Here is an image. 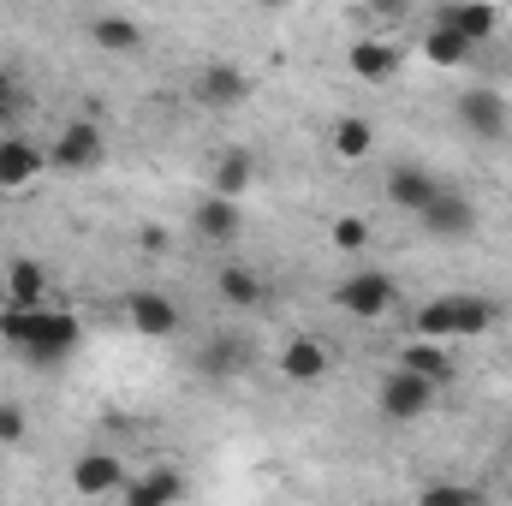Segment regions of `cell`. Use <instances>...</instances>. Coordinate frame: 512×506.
I'll return each mask as SVG.
<instances>
[{
    "instance_id": "1",
    "label": "cell",
    "mask_w": 512,
    "mask_h": 506,
    "mask_svg": "<svg viewBox=\"0 0 512 506\" xmlns=\"http://www.w3.org/2000/svg\"><path fill=\"white\" fill-rule=\"evenodd\" d=\"M495 316H501V310H495L489 298H477V292H447V298L417 304L411 340H435V346H447V340H477V334L495 328Z\"/></svg>"
},
{
    "instance_id": "2",
    "label": "cell",
    "mask_w": 512,
    "mask_h": 506,
    "mask_svg": "<svg viewBox=\"0 0 512 506\" xmlns=\"http://www.w3.org/2000/svg\"><path fill=\"white\" fill-rule=\"evenodd\" d=\"M334 310L352 316V322H382L387 310H393V274H382V268H352L334 286Z\"/></svg>"
},
{
    "instance_id": "3",
    "label": "cell",
    "mask_w": 512,
    "mask_h": 506,
    "mask_svg": "<svg viewBox=\"0 0 512 506\" xmlns=\"http://www.w3.org/2000/svg\"><path fill=\"white\" fill-rule=\"evenodd\" d=\"M78 340H84L78 310H48V304H42V316H36V340H30L18 358H24V364H42V370H54V364H66V358L78 352Z\"/></svg>"
},
{
    "instance_id": "4",
    "label": "cell",
    "mask_w": 512,
    "mask_h": 506,
    "mask_svg": "<svg viewBox=\"0 0 512 506\" xmlns=\"http://www.w3.org/2000/svg\"><path fill=\"white\" fill-rule=\"evenodd\" d=\"M191 96H197V108H209V114H233V108L251 102V72L233 66V60H209V66L191 78Z\"/></svg>"
},
{
    "instance_id": "5",
    "label": "cell",
    "mask_w": 512,
    "mask_h": 506,
    "mask_svg": "<svg viewBox=\"0 0 512 506\" xmlns=\"http://www.w3.org/2000/svg\"><path fill=\"white\" fill-rule=\"evenodd\" d=\"M417 221H423V233H429V239H441V245H465V239L477 233V203H471L459 185H441V191H435V203H429Z\"/></svg>"
},
{
    "instance_id": "6",
    "label": "cell",
    "mask_w": 512,
    "mask_h": 506,
    "mask_svg": "<svg viewBox=\"0 0 512 506\" xmlns=\"http://www.w3.org/2000/svg\"><path fill=\"white\" fill-rule=\"evenodd\" d=\"M102 161H108V131L96 120H66V131L48 149V167H60V173H90Z\"/></svg>"
},
{
    "instance_id": "7",
    "label": "cell",
    "mask_w": 512,
    "mask_h": 506,
    "mask_svg": "<svg viewBox=\"0 0 512 506\" xmlns=\"http://www.w3.org/2000/svg\"><path fill=\"white\" fill-rule=\"evenodd\" d=\"M126 322H131V334H143V340H173L185 328V310L161 286H137V292H126Z\"/></svg>"
},
{
    "instance_id": "8",
    "label": "cell",
    "mask_w": 512,
    "mask_h": 506,
    "mask_svg": "<svg viewBox=\"0 0 512 506\" xmlns=\"http://www.w3.org/2000/svg\"><path fill=\"white\" fill-rule=\"evenodd\" d=\"M131 471L120 453H108V447H96V453H84L78 465H72V495H84V501H108V495H126Z\"/></svg>"
},
{
    "instance_id": "9",
    "label": "cell",
    "mask_w": 512,
    "mask_h": 506,
    "mask_svg": "<svg viewBox=\"0 0 512 506\" xmlns=\"http://www.w3.org/2000/svg\"><path fill=\"white\" fill-rule=\"evenodd\" d=\"M256 364V346L245 334H233V328H221V334H209L203 340V352H197V370L215 381V387H227V381H239L245 370Z\"/></svg>"
},
{
    "instance_id": "10",
    "label": "cell",
    "mask_w": 512,
    "mask_h": 506,
    "mask_svg": "<svg viewBox=\"0 0 512 506\" xmlns=\"http://www.w3.org/2000/svg\"><path fill=\"white\" fill-rule=\"evenodd\" d=\"M459 126L471 131V137H483V143H501L507 126H512L507 96H501V90H489V84H471V90L459 96Z\"/></svg>"
},
{
    "instance_id": "11",
    "label": "cell",
    "mask_w": 512,
    "mask_h": 506,
    "mask_svg": "<svg viewBox=\"0 0 512 506\" xmlns=\"http://www.w3.org/2000/svg\"><path fill=\"white\" fill-rule=\"evenodd\" d=\"M376 405H382L387 423H417L429 405H435V387L417 376H405V370H387L382 387H376Z\"/></svg>"
},
{
    "instance_id": "12",
    "label": "cell",
    "mask_w": 512,
    "mask_h": 506,
    "mask_svg": "<svg viewBox=\"0 0 512 506\" xmlns=\"http://www.w3.org/2000/svg\"><path fill=\"white\" fill-rule=\"evenodd\" d=\"M393 370H405V376L429 381L435 393H441L447 381L459 376V364H453V352H447V346H435V340H405V346H399V358H393Z\"/></svg>"
},
{
    "instance_id": "13",
    "label": "cell",
    "mask_w": 512,
    "mask_h": 506,
    "mask_svg": "<svg viewBox=\"0 0 512 506\" xmlns=\"http://www.w3.org/2000/svg\"><path fill=\"white\" fill-rule=\"evenodd\" d=\"M346 66H352V78H364V84H387V78H399L405 48L387 42V36H364V42L346 48Z\"/></svg>"
},
{
    "instance_id": "14",
    "label": "cell",
    "mask_w": 512,
    "mask_h": 506,
    "mask_svg": "<svg viewBox=\"0 0 512 506\" xmlns=\"http://www.w3.org/2000/svg\"><path fill=\"white\" fill-rule=\"evenodd\" d=\"M435 191H441V179H435L429 167H417V161H399V167L387 173V203L405 209V215H423V209L435 203Z\"/></svg>"
},
{
    "instance_id": "15",
    "label": "cell",
    "mask_w": 512,
    "mask_h": 506,
    "mask_svg": "<svg viewBox=\"0 0 512 506\" xmlns=\"http://www.w3.org/2000/svg\"><path fill=\"white\" fill-rule=\"evenodd\" d=\"M191 233H197L203 245H233V239L245 233V209L227 203V197H197V209H191Z\"/></svg>"
},
{
    "instance_id": "16",
    "label": "cell",
    "mask_w": 512,
    "mask_h": 506,
    "mask_svg": "<svg viewBox=\"0 0 512 506\" xmlns=\"http://www.w3.org/2000/svg\"><path fill=\"white\" fill-rule=\"evenodd\" d=\"M42 167H48L42 143H30L24 131H6V137H0V191H24Z\"/></svg>"
},
{
    "instance_id": "17",
    "label": "cell",
    "mask_w": 512,
    "mask_h": 506,
    "mask_svg": "<svg viewBox=\"0 0 512 506\" xmlns=\"http://www.w3.org/2000/svg\"><path fill=\"white\" fill-rule=\"evenodd\" d=\"M280 381H298V387H316L328 381V346L316 334H292L280 346Z\"/></svg>"
},
{
    "instance_id": "18",
    "label": "cell",
    "mask_w": 512,
    "mask_h": 506,
    "mask_svg": "<svg viewBox=\"0 0 512 506\" xmlns=\"http://www.w3.org/2000/svg\"><path fill=\"white\" fill-rule=\"evenodd\" d=\"M0 292H6V310H42V298H48V268H42L36 256H12Z\"/></svg>"
},
{
    "instance_id": "19",
    "label": "cell",
    "mask_w": 512,
    "mask_h": 506,
    "mask_svg": "<svg viewBox=\"0 0 512 506\" xmlns=\"http://www.w3.org/2000/svg\"><path fill=\"white\" fill-rule=\"evenodd\" d=\"M179 495H185V471L179 465H149V471H137L126 483L120 501L126 506H179Z\"/></svg>"
},
{
    "instance_id": "20",
    "label": "cell",
    "mask_w": 512,
    "mask_h": 506,
    "mask_svg": "<svg viewBox=\"0 0 512 506\" xmlns=\"http://www.w3.org/2000/svg\"><path fill=\"white\" fill-rule=\"evenodd\" d=\"M251 185H256V155H251V149H221V155H215V167H209V197L239 203Z\"/></svg>"
},
{
    "instance_id": "21",
    "label": "cell",
    "mask_w": 512,
    "mask_h": 506,
    "mask_svg": "<svg viewBox=\"0 0 512 506\" xmlns=\"http://www.w3.org/2000/svg\"><path fill=\"white\" fill-rule=\"evenodd\" d=\"M435 24H447L471 54L483 48V42H495V30H501V12L495 6H441L435 12Z\"/></svg>"
},
{
    "instance_id": "22",
    "label": "cell",
    "mask_w": 512,
    "mask_h": 506,
    "mask_svg": "<svg viewBox=\"0 0 512 506\" xmlns=\"http://www.w3.org/2000/svg\"><path fill=\"white\" fill-rule=\"evenodd\" d=\"M84 30H90V42L108 48V54H137V48H143V24L126 18V12H90Z\"/></svg>"
},
{
    "instance_id": "23",
    "label": "cell",
    "mask_w": 512,
    "mask_h": 506,
    "mask_svg": "<svg viewBox=\"0 0 512 506\" xmlns=\"http://www.w3.org/2000/svg\"><path fill=\"white\" fill-rule=\"evenodd\" d=\"M215 298H221L227 310H262L268 286H262V274H256V268H239V262H227V268L215 274Z\"/></svg>"
},
{
    "instance_id": "24",
    "label": "cell",
    "mask_w": 512,
    "mask_h": 506,
    "mask_svg": "<svg viewBox=\"0 0 512 506\" xmlns=\"http://www.w3.org/2000/svg\"><path fill=\"white\" fill-rule=\"evenodd\" d=\"M328 149L340 161H364V155H376V126L358 120V114H346V120H334V131H328Z\"/></svg>"
},
{
    "instance_id": "25",
    "label": "cell",
    "mask_w": 512,
    "mask_h": 506,
    "mask_svg": "<svg viewBox=\"0 0 512 506\" xmlns=\"http://www.w3.org/2000/svg\"><path fill=\"white\" fill-rule=\"evenodd\" d=\"M423 60H429V66H465L471 48H465L447 24H429V36H423Z\"/></svg>"
},
{
    "instance_id": "26",
    "label": "cell",
    "mask_w": 512,
    "mask_h": 506,
    "mask_svg": "<svg viewBox=\"0 0 512 506\" xmlns=\"http://www.w3.org/2000/svg\"><path fill=\"white\" fill-rule=\"evenodd\" d=\"M24 114H30V90H24V84L0 66V126L18 131V120H24Z\"/></svg>"
},
{
    "instance_id": "27",
    "label": "cell",
    "mask_w": 512,
    "mask_h": 506,
    "mask_svg": "<svg viewBox=\"0 0 512 506\" xmlns=\"http://www.w3.org/2000/svg\"><path fill=\"white\" fill-rule=\"evenodd\" d=\"M328 245L346 251V256H358L364 245H370V221H364V215H340V221L328 227Z\"/></svg>"
},
{
    "instance_id": "28",
    "label": "cell",
    "mask_w": 512,
    "mask_h": 506,
    "mask_svg": "<svg viewBox=\"0 0 512 506\" xmlns=\"http://www.w3.org/2000/svg\"><path fill=\"white\" fill-rule=\"evenodd\" d=\"M30 435V411L18 399H0V447H24Z\"/></svg>"
},
{
    "instance_id": "29",
    "label": "cell",
    "mask_w": 512,
    "mask_h": 506,
    "mask_svg": "<svg viewBox=\"0 0 512 506\" xmlns=\"http://www.w3.org/2000/svg\"><path fill=\"white\" fill-rule=\"evenodd\" d=\"M417 506H477V489H465V483H429Z\"/></svg>"
},
{
    "instance_id": "30",
    "label": "cell",
    "mask_w": 512,
    "mask_h": 506,
    "mask_svg": "<svg viewBox=\"0 0 512 506\" xmlns=\"http://www.w3.org/2000/svg\"><path fill=\"white\" fill-rule=\"evenodd\" d=\"M137 245H143V251H167V233H161V227H143Z\"/></svg>"
}]
</instances>
